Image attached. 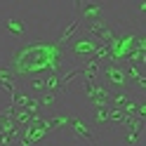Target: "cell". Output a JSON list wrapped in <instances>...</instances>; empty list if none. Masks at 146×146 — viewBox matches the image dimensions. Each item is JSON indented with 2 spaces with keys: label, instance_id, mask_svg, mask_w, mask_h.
Wrapping results in <instances>:
<instances>
[{
  "label": "cell",
  "instance_id": "6da1fadb",
  "mask_svg": "<svg viewBox=\"0 0 146 146\" xmlns=\"http://www.w3.org/2000/svg\"><path fill=\"white\" fill-rule=\"evenodd\" d=\"M66 57V50L59 47L54 40H33L29 45H21L12 54L7 61V68L14 73L17 80L38 78L47 76V73H64Z\"/></svg>",
  "mask_w": 146,
  "mask_h": 146
},
{
  "label": "cell",
  "instance_id": "7a4b0ae2",
  "mask_svg": "<svg viewBox=\"0 0 146 146\" xmlns=\"http://www.w3.org/2000/svg\"><path fill=\"white\" fill-rule=\"evenodd\" d=\"M64 50H66L68 57L78 59V64H83V61H87V59H94V54H97V50H99V42L92 38V35H87L85 31H80Z\"/></svg>",
  "mask_w": 146,
  "mask_h": 146
},
{
  "label": "cell",
  "instance_id": "3957f363",
  "mask_svg": "<svg viewBox=\"0 0 146 146\" xmlns=\"http://www.w3.org/2000/svg\"><path fill=\"white\" fill-rule=\"evenodd\" d=\"M83 31H85L87 35H92L99 45H106V47H108V45L115 40V35H118V31H120V26L113 24V21H108V19H102V21H94V24L83 26Z\"/></svg>",
  "mask_w": 146,
  "mask_h": 146
},
{
  "label": "cell",
  "instance_id": "277c9868",
  "mask_svg": "<svg viewBox=\"0 0 146 146\" xmlns=\"http://www.w3.org/2000/svg\"><path fill=\"white\" fill-rule=\"evenodd\" d=\"M99 80L108 87V90H130L127 85V76H125V66L120 64H104Z\"/></svg>",
  "mask_w": 146,
  "mask_h": 146
},
{
  "label": "cell",
  "instance_id": "5b68a950",
  "mask_svg": "<svg viewBox=\"0 0 146 146\" xmlns=\"http://www.w3.org/2000/svg\"><path fill=\"white\" fill-rule=\"evenodd\" d=\"M83 94L92 106H111V90L102 80H83Z\"/></svg>",
  "mask_w": 146,
  "mask_h": 146
},
{
  "label": "cell",
  "instance_id": "8992f818",
  "mask_svg": "<svg viewBox=\"0 0 146 146\" xmlns=\"http://www.w3.org/2000/svg\"><path fill=\"white\" fill-rule=\"evenodd\" d=\"M47 134H50V130H47V118H40V115H38L31 125H26L24 130H21L19 144H21V146H33V144L42 141Z\"/></svg>",
  "mask_w": 146,
  "mask_h": 146
},
{
  "label": "cell",
  "instance_id": "52a82bcc",
  "mask_svg": "<svg viewBox=\"0 0 146 146\" xmlns=\"http://www.w3.org/2000/svg\"><path fill=\"white\" fill-rule=\"evenodd\" d=\"M66 127H68V132L83 144H94L97 141V130L87 120H83V118H78V115H68Z\"/></svg>",
  "mask_w": 146,
  "mask_h": 146
},
{
  "label": "cell",
  "instance_id": "ba28073f",
  "mask_svg": "<svg viewBox=\"0 0 146 146\" xmlns=\"http://www.w3.org/2000/svg\"><path fill=\"white\" fill-rule=\"evenodd\" d=\"M73 10L78 12V19L83 21V26L106 19V17H104V5H102V3H87V0H76V3H73Z\"/></svg>",
  "mask_w": 146,
  "mask_h": 146
},
{
  "label": "cell",
  "instance_id": "9c48e42d",
  "mask_svg": "<svg viewBox=\"0 0 146 146\" xmlns=\"http://www.w3.org/2000/svg\"><path fill=\"white\" fill-rule=\"evenodd\" d=\"M118 130L123 132L127 146H137V144H141V137H144V120H139L134 115H125V120Z\"/></svg>",
  "mask_w": 146,
  "mask_h": 146
},
{
  "label": "cell",
  "instance_id": "30bf717a",
  "mask_svg": "<svg viewBox=\"0 0 146 146\" xmlns=\"http://www.w3.org/2000/svg\"><path fill=\"white\" fill-rule=\"evenodd\" d=\"M80 31H83V21H80L78 17H76V19H71V21H68V26H66V29H64V31L59 33V38L54 40V42H57L59 47H66V45H68L73 38H76V35H78Z\"/></svg>",
  "mask_w": 146,
  "mask_h": 146
},
{
  "label": "cell",
  "instance_id": "8fae6325",
  "mask_svg": "<svg viewBox=\"0 0 146 146\" xmlns=\"http://www.w3.org/2000/svg\"><path fill=\"white\" fill-rule=\"evenodd\" d=\"M108 108L111 106H92V127L97 130H108L111 123H108Z\"/></svg>",
  "mask_w": 146,
  "mask_h": 146
},
{
  "label": "cell",
  "instance_id": "7c38bea8",
  "mask_svg": "<svg viewBox=\"0 0 146 146\" xmlns=\"http://www.w3.org/2000/svg\"><path fill=\"white\" fill-rule=\"evenodd\" d=\"M17 87H19V85H17L14 73L7 68V66H0V90H5V92L12 97V94L17 92Z\"/></svg>",
  "mask_w": 146,
  "mask_h": 146
},
{
  "label": "cell",
  "instance_id": "4fadbf2b",
  "mask_svg": "<svg viewBox=\"0 0 146 146\" xmlns=\"http://www.w3.org/2000/svg\"><path fill=\"white\" fill-rule=\"evenodd\" d=\"M5 29H7V33H10L12 38H21V35L26 33V24H24V19H19V17H7L5 19Z\"/></svg>",
  "mask_w": 146,
  "mask_h": 146
},
{
  "label": "cell",
  "instance_id": "5bb4252c",
  "mask_svg": "<svg viewBox=\"0 0 146 146\" xmlns=\"http://www.w3.org/2000/svg\"><path fill=\"white\" fill-rule=\"evenodd\" d=\"M57 99H59V94H54V92H45V94L38 97V104H40V108H47V106H54V104H57Z\"/></svg>",
  "mask_w": 146,
  "mask_h": 146
},
{
  "label": "cell",
  "instance_id": "9a60e30c",
  "mask_svg": "<svg viewBox=\"0 0 146 146\" xmlns=\"http://www.w3.org/2000/svg\"><path fill=\"white\" fill-rule=\"evenodd\" d=\"M134 10H137V14L139 17H144V12H146V3L141 0V3H134Z\"/></svg>",
  "mask_w": 146,
  "mask_h": 146
}]
</instances>
